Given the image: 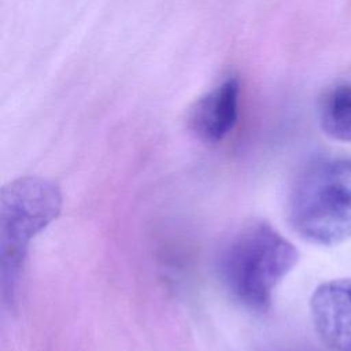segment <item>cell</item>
<instances>
[{
	"label": "cell",
	"instance_id": "1",
	"mask_svg": "<svg viewBox=\"0 0 351 351\" xmlns=\"http://www.w3.org/2000/svg\"><path fill=\"white\" fill-rule=\"evenodd\" d=\"M299 252L270 223L251 219L237 228L218 255L219 278L230 295L252 310H266Z\"/></svg>",
	"mask_w": 351,
	"mask_h": 351
},
{
	"label": "cell",
	"instance_id": "2",
	"mask_svg": "<svg viewBox=\"0 0 351 351\" xmlns=\"http://www.w3.org/2000/svg\"><path fill=\"white\" fill-rule=\"evenodd\" d=\"M288 221L304 240L337 245L351 237V159L319 158L296 177Z\"/></svg>",
	"mask_w": 351,
	"mask_h": 351
},
{
	"label": "cell",
	"instance_id": "3",
	"mask_svg": "<svg viewBox=\"0 0 351 351\" xmlns=\"http://www.w3.org/2000/svg\"><path fill=\"white\" fill-rule=\"evenodd\" d=\"M58 185L41 177H22L0 195V258L3 292L14 293L29 241L60 213Z\"/></svg>",
	"mask_w": 351,
	"mask_h": 351
},
{
	"label": "cell",
	"instance_id": "4",
	"mask_svg": "<svg viewBox=\"0 0 351 351\" xmlns=\"http://www.w3.org/2000/svg\"><path fill=\"white\" fill-rule=\"evenodd\" d=\"M314 328L333 351H351V278L319 284L311 295Z\"/></svg>",
	"mask_w": 351,
	"mask_h": 351
},
{
	"label": "cell",
	"instance_id": "5",
	"mask_svg": "<svg viewBox=\"0 0 351 351\" xmlns=\"http://www.w3.org/2000/svg\"><path fill=\"white\" fill-rule=\"evenodd\" d=\"M239 96V80L229 77L211 92L199 97L186 117L191 133L208 144L223 140L237 123Z\"/></svg>",
	"mask_w": 351,
	"mask_h": 351
},
{
	"label": "cell",
	"instance_id": "6",
	"mask_svg": "<svg viewBox=\"0 0 351 351\" xmlns=\"http://www.w3.org/2000/svg\"><path fill=\"white\" fill-rule=\"evenodd\" d=\"M319 123L329 137L351 143V82L339 84L324 96Z\"/></svg>",
	"mask_w": 351,
	"mask_h": 351
}]
</instances>
